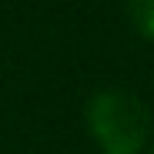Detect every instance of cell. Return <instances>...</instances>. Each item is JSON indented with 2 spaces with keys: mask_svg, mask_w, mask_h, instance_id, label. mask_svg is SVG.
<instances>
[{
  "mask_svg": "<svg viewBox=\"0 0 154 154\" xmlns=\"http://www.w3.org/2000/svg\"><path fill=\"white\" fill-rule=\"evenodd\" d=\"M87 131L100 154H141L151 137V114L134 91L107 87L87 104Z\"/></svg>",
  "mask_w": 154,
  "mask_h": 154,
  "instance_id": "6da1fadb",
  "label": "cell"
},
{
  "mask_svg": "<svg viewBox=\"0 0 154 154\" xmlns=\"http://www.w3.org/2000/svg\"><path fill=\"white\" fill-rule=\"evenodd\" d=\"M127 17L141 37L154 40V0H127Z\"/></svg>",
  "mask_w": 154,
  "mask_h": 154,
  "instance_id": "7a4b0ae2",
  "label": "cell"
},
{
  "mask_svg": "<svg viewBox=\"0 0 154 154\" xmlns=\"http://www.w3.org/2000/svg\"><path fill=\"white\" fill-rule=\"evenodd\" d=\"M151 154H154V151H151Z\"/></svg>",
  "mask_w": 154,
  "mask_h": 154,
  "instance_id": "3957f363",
  "label": "cell"
}]
</instances>
